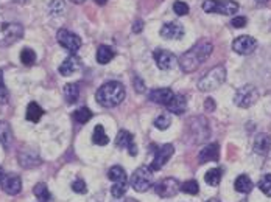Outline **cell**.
Listing matches in <instances>:
<instances>
[{"instance_id": "cell-1", "label": "cell", "mask_w": 271, "mask_h": 202, "mask_svg": "<svg viewBox=\"0 0 271 202\" xmlns=\"http://www.w3.org/2000/svg\"><path fill=\"white\" fill-rule=\"evenodd\" d=\"M212 51H213L212 42L207 41V39H203V41L196 42L192 49L187 50L184 54H181L178 59V64H179L182 72L192 73L203 64L204 61H207V58L211 56Z\"/></svg>"}, {"instance_id": "cell-2", "label": "cell", "mask_w": 271, "mask_h": 202, "mask_svg": "<svg viewBox=\"0 0 271 202\" xmlns=\"http://www.w3.org/2000/svg\"><path fill=\"white\" fill-rule=\"evenodd\" d=\"M126 97V92L122 83L118 81H109L105 83L95 93L98 104L103 107H116L122 103Z\"/></svg>"}, {"instance_id": "cell-3", "label": "cell", "mask_w": 271, "mask_h": 202, "mask_svg": "<svg viewBox=\"0 0 271 202\" xmlns=\"http://www.w3.org/2000/svg\"><path fill=\"white\" fill-rule=\"evenodd\" d=\"M226 81V68L225 66H217L211 68L200 81H198V89L203 92H209L218 89L220 85Z\"/></svg>"}, {"instance_id": "cell-4", "label": "cell", "mask_w": 271, "mask_h": 202, "mask_svg": "<svg viewBox=\"0 0 271 202\" xmlns=\"http://www.w3.org/2000/svg\"><path fill=\"white\" fill-rule=\"evenodd\" d=\"M23 36V27L19 22H0V47L18 42Z\"/></svg>"}, {"instance_id": "cell-5", "label": "cell", "mask_w": 271, "mask_h": 202, "mask_svg": "<svg viewBox=\"0 0 271 202\" xmlns=\"http://www.w3.org/2000/svg\"><path fill=\"white\" fill-rule=\"evenodd\" d=\"M238 3L234 0H204L203 10L206 13H217L223 16H234L238 11Z\"/></svg>"}, {"instance_id": "cell-6", "label": "cell", "mask_w": 271, "mask_h": 202, "mask_svg": "<svg viewBox=\"0 0 271 202\" xmlns=\"http://www.w3.org/2000/svg\"><path fill=\"white\" fill-rule=\"evenodd\" d=\"M153 181H155L153 169L148 168V167H140L133 173L130 184L136 191L143 193V191H147L151 185H153Z\"/></svg>"}, {"instance_id": "cell-7", "label": "cell", "mask_w": 271, "mask_h": 202, "mask_svg": "<svg viewBox=\"0 0 271 202\" xmlns=\"http://www.w3.org/2000/svg\"><path fill=\"white\" fill-rule=\"evenodd\" d=\"M257 100H259V90L256 89V85H252V84L242 85L240 89H237L235 95H234V103L242 109L251 107Z\"/></svg>"}, {"instance_id": "cell-8", "label": "cell", "mask_w": 271, "mask_h": 202, "mask_svg": "<svg viewBox=\"0 0 271 202\" xmlns=\"http://www.w3.org/2000/svg\"><path fill=\"white\" fill-rule=\"evenodd\" d=\"M57 39H58V44L61 47H64V49L70 53H75L79 47H81V39H79V36L72 33V31H69L66 28L58 30Z\"/></svg>"}, {"instance_id": "cell-9", "label": "cell", "mask_w": 271, "mask_h": 202, "mask_svg": "<svg viewBox=\"0 0 271 202\" xmlns=\"http://www.w3.org/2000/svg\"><path fill=\"white\" fill-rule=\"evenodd\" d=\"M179 190H181V185L176 179H173V177H167L159 184H156L155 186L156 194L161 198H173V196H176Z\"/></svg>"}, {"instance_id": "cell-10", "label": "cell", "mask_w": 271, "mask_h": 202, "mask_svg": "<svg viewBox=\"0 0 271 202\" xmlns=\"http://www.w3.org/2000/svg\"><path fill=\"white\" fill-rule=\"evenodd\" d=\"M173 152H174V146H173L172 143H165V145H162V146L156 151L155 159H153V162H151L150 168L153 169V171L161 169V168L165 165V163L170 160V157L173 155Z\"/></svg>"}, {"instance_id": "cell-11", "label": "cell", "mask_w": 271, "mask_h": 202, "mask_svg": "<svg viewBox=\"0 0 271 202\" xmlns=\"http://www.w3.org/2000/svg\"><path fill=\"white\" fill-rule=\"evenodd\" d=\"M256 47H257L256 39H254L252 36H248V34L238 36L232 42V50L238 54H251L254 50H256Z\"/></svg>"}, {"instance_id": "cell-12", "label": "cell", "mask_w": 271, "mask_h": 202, "mask_svg": "<svg viewBox=\"0 0 271 202\" xmlns=\"http://www.w3.org/2000/svg\"><path fill=\"white\" fill-rule=\"evenodd\" d=\"M153 56H155L157 67L161 70H170V68H173L174 66H176V56H174L172 51L157 49Z\"/></svg>"}, {"instance_id": "cell-13", "label": "cell", "mask_w": 271, "mask_h": 202, "mask_svg": "<svg viewBox=\"0 0 271 202\" xmlns=\"http://www.w3.org/2000/svg\"><path fill=\"white\" fill-rule=\"evenodd\" d=\"M116 145H117V148H125V150H128V152L131 154V155H136L137 154V146L134 145V137H133V134L131 132H128V131H118V134H117V137H116Z\"/></svg>"}, {"instance_id": "cell-14", "label": "cell", "mask_w": 271, "mask_h": 202, "mask_svg": "<svg viewBox=\"0 0 271 202\" xmlns=\"http://www.w3.org/2000/svg\"><path fill=\"white\" fill-rule=\"evenodd\" d=\"M174 97L173 90H170L169 87H161V89H153L148 93V98L150 101H153L156 104H162L167 106L170 103V100Z\"/></svg>"}, {"instance_id": "cell-15", "label": "cell", "mask_w": 271, "mask_h": 202, "mask_svg": "<svg viewBox=\"0 0 271 202\" xmlns=\"http://www.w3.org/2000/svg\"><path fill=\"white\" fill-rule=\"evenodd\" d=\"M161 36L164 39H173V41H176V39H181L184 36V28L178 22H169L161 28Z\"/></svg>"}, {"instance_id": "cell-16", "label": "cell", "mask_w": 271, "mask_h": 202, "mask_svg": "<svg viewBox=\"0 0 271 202\" xmlns=\"http://www.w3.org/2000/svg\"><path fill=\"white\" fill-rule=\"evenodd\" d=\"M79 67H81V61H79L75 54H70V56L66 58L64 62L59 66V73L62 76H70V75L77 73Z\"/></svg>"}, {"instance_id": "cell-17", "label": "cell", "mask_w": 271, "mask_h": 202, "mask_svg": "<svg viewBox=\"0 0 271 202\" xmlns=\"http://www.w3.org/2000/svg\"><path fill=\"white\" fill-rule=\"evenodd\" d=\"M220 157V146L217 143H211L206 148H203V151H200L198 155V162L206 163V162H217Z\"/></svg>"}, {"instance_id": "cell-18", "label": "cell", "mask_w": 271, "mask_h": 202, "mask_svg": "<svg viewBox=\"0 0 271 202\" xmlns=\"http://www.w3.org/2000/svg\"><path fill=\"white\" fill-rule=\"evenodd\" d=\"M2 186H3V191L6 194H11V196H14V194H19L20 190H22V181L19 176L16 174H10L5 177V181L2 182Z\"/></svg>"}, {"instance_id": "cell-19", "label": "cell", "mask_w": 271, "mask_h": 202, "mask_svg": "<svg viewBox=\"0 0 271 202\" xmlns=\"http://www.w3.org/2000/svg\"><path fill=\"white\" fill-rule=\"evenodd\" d=\"M165 107H167V111L174 114V115H182L186 112V109H187V100H186L184 95L178 93V95H174L170 100V103L167 104Z\"/></svg>"}, {"instance_id": "cell-20", "label": "cell", "mask_w": 271, "mask_h": 202, "mask_svg": "<svg viewBox=\"0 0 271 202\" xmlns=\"http://www.w3.org/2000/svg\"><path fill=\"white\" fill-rule=\"evenodd\" d=\"M271 150V137L268 134H259L254 140V151L257 154L267 155Z\"/></svg>"}, {"instance_id": "cell-21", "label": "cell", "mask_w": 271, "mask_h": 202, "mask_svg": "<svg viewBox=\"0 0 271 202\" xmlns=\"http://www.w3.org/2000/svg\"><path fill=\"white\" fill-rule=\"evenodd\" d=\"M18 159H19L20 165L25 167V168L36 167V165H39V162H41L38 157L36 151H20L19 155H18Z\"/></svg>"}, {"instance_id": "cell-22", "label": "cell", "mask_w": 271, "mask_h": 202, "mask_svg": "<svg viewBox=\"0 0 271 202\" xmlns=\"http://www.w3.org/2000/svg\"><path fill=\"white\" fill-rule=\"evenodd\" d=\"M11 142H13V132L10 124H8V121H0V143H2L5 150H8Z\"/></svg>"}, {"instance_id": "cell-23", "label": "cell", "mask_w": 271, "mask_h": 202, "mask_svg": "<svg viewBox=\"0 0 271 202\" xmlns=\"http://www.w3.org/2000/svg\"><path fill=\"white\" fill-rule=\"evenodd\" d=\"M42 115H44V109L38 103H35V101H31L27 107V120L31 123H38L42 118Z\"/></svg>"}, {"instance_id": "cell-24", "label": "cell", "mask_w": 271, "mask_h": 202, "mask_svg": "<svg viewBox=\"0 0 271 202\" xmlns=\"http://www.w3.org/2000/svg\"><path fill=\"white\" fill-rule=\"evenodd\" d=\"M234 188L238 191V193H250L252 190V181L251 179L246 176V174H240L237 179H235V182H234Z\"/></svg>"}, {"instance_id": "cell-25", "label": "cell", "mask_w": 271, "mask_h": 202, "mask_svg": "<svg viewBox=\"0 0 271 202\" xmlns=\"http://www.w3.org/2000/svg\"><path fill=\"white\" fill-rule=\"evenodd\" d=\"M108 177L111 179V181H114V184H123V185H126V182H128L125 169L122 167H118V165L113 167V168L108 171Z\"/></svg>"}, {"instance_id": "cell-26", "label": "cell", "mask_w": 271, "mask_h": 202, "mask_svg": "<svg viewBox=\"0 0 271 202\" xmlns=\"http://www.w3.org/2000/svg\"><path fill=\"white\" fill-rule=\"evenodd\" d=\"M114 56H116V53H114L113 49H111V47H108V45H100L98 47V50H97V61H98V64L105 66Z\"/></svg>"}, {"instance_id": "cell-27", "label": "cell", "mask_w": 271, "mask_h": 202, "mask_svg": "<svg viewBox=\"0 0 271 202\" xmlns=\"http://www.w3.org/2000/svg\"><path fill=\"white\" fill-rule=\"evenodd\" d=\"M92 142L98 146H105L109 143V138L105 132V128L101 126V124H97V126L94 128V134H92Z\"/></svg>"}, {"instance_id": "cell-28", "label": "cell", "mask_w": 271, "mask_h": 202, "mask_svg": "<svg viewBox=\"0 0 271 202\" xmlns=\"http://www.w3.org/2000/svg\"><path fill=\"white\" fill-rule=\"evenodd\" d=\"M79 97V85L78 84H66L64 85V98L69 104H74Z\"/></svg>"}, {"instance_id": "cell-29", "label": "cell", "mask_w": 271, "mask_h": 202, "mask_svg": "<svg viewBox=\"0 0 271 202\" xmlns=\"http://www.w3.org/2000/svg\"><path fill=\"white\" fill-rule=\"evenodd\" d=\"M33 193H35V196L38 198V201H41V202H50L52 201V194H50L49 188H47V185L42 184V182H39V184L35 185Z\"/></svg>"}, {"instance_id": "cell-30", "label": "cell", "mask_w": 271, "mask_h": 202, "mask_svg": "<svg viewBox=\"0 0 271 202\" xmlns=\"http://www.w3.org/2000/svg\"><path fill=\"white\" fill-rule=\"evenodd\" d=\"M221 176H223V171L221 168H212L206 173L204 176V181L207 185H212V186H217L221 181Z\"/></svg>"}, {"instance_id": "cell-31", "label": "cell", "mask_w": 271, "mask_h": 202, "mask_svg": "<svg viewBox=\"0 0 271 202\" xmlns=\"http://www.w3.org/2000/svg\"><path fill=\"white\" fill-rule=\"evenodd\" d=\"M74 118H75V121L81 123V124L87 123V121H89V120L92 118V112H91V109H87V107L78 109V111L74 114Z\"/></svg>"}, {"instance_id": "cell-32", "label": "cell", "mask_w": 271, "mask_h": 202, "mask_svg": "<svg viewBox=\"0 0 271 202\" xmlns=\"http://www.w3.org/2000/svg\"><path fill=\"white\" fill-rule=\"evenodd\" d=\"M20 61L23 66H33L36 61V53L31 49H23L20 51Z\"/></svg>"}, {"instance_id": "cell-33", "label": "cell", "mask_w": 271, "mask_h": 202, "mask_svg": "<svg viewBox=\"0 0 271 202\" xmlns=\"http://www.w3.org/2000/svg\"><path fill=\"white\" fill-rule=\"evenodd\" d=\"M181 191L187 194H198L200 193V185L196 181H187L181 185Z\"/></svg>"}, {"instance_id": "cell-34", "label": "cell", "mask_w": 271, "mask_h": 202, "mask_svg": "<svg viewBox=\"0 0 271 202\" xmlns=\"http://www.w3.org/2000/svg\"><path fill=\"white\" fill-rule=\"evenodd\" d=\"M259 188L262 193L271 198V174L262 176V179L259 181Z\"/></svg>"}, {"instance_id": "cell-35", "label": "cell", "mask_w": 271, "mask_h": 202, "mask_svg": "<svg viewBox=\"0 0 271 202\" xmlns=\"http://www.w3.org/2000/svg\"><path fill=\"white\" fill-rule=\"evenodd\" d=\"M8 100H10V93H8V89L3 81V72L0 70V104H6Z\"/></svg>"}, {"instance_id": "cell-36", "label": "cell", "mask_w": 271, "mask_h": 202, "mask_svg": "<svg viewBox=\"0 0 271 202\" xmlns=\"http://www.w3.org/2000/svg\"><path fill=\"white\" fill-rule=\"evenodd\" d=\"M155 126L161 131H165L167 128L170 126V117L169 115H159L157 118L155 120Z\"/></svg>"}, {"instance_id": "cell-37", "label": "cell", "mask_w": 271, "mask_h": 202, "mask_svg": "<svg viewBox=\"0 0 271 202\" xmlns=\"http://www.w3.org/2000/svg\"><path fill=\"white\" fill-rule=\"evenodd\" d=\"M49 11L53 16L62 14V11H64V2H62V0H53V2L50 3V6H49Z\"/></svg>"}, {"instance_id": "cell-38", "label": "cell", "mask_w": 271, "mask_h": 202, "mask_svg": "<svg viewBox=\"0 0 271 202\" xmlns=\"http://www.w3.org/2000/svg\"><path fill=\"white\" fill-rule=\"evenodd\" d=\"M173 11L176 13L178 16H186V14H189V5L186 2L178 0V2L173 3Z\"/></svg>"}, {"instance_id": "cell-39", "label": "cell", "mask_w": 271, "mask_h": 202, "mask_svg": "<svg viewBox=\"0 0 271 202\" xmlns=\"http://www.w3.org/2000/svg\"><path fill=\"white\" fill-rule=\"evenodd\" d=\"M72 190H74L75 193H78V194H84L87 191V185H86V182L83 181V179H77V181L72 184Z\"/></svg>"}, {"instance_id": "cell-40", "label": "cell", "mask_w": 271, "mask_h": 202, "mask_svg": "<svg viewBox=\"0 0 271 202\" xmlns=\"http://www.w3.org/2000/svg\"><path fill=\"white\" fill-rule=\"evenodd\" d=\"M125 191H126V185H123V184H114L113 188H111V194H113L116 199L122 198Z\"/></svg>"}, {"instance_id": "cell-41", "label": "cell", "mask_w": 271, "mask_h": 202, "mask_svg": "<svg viewBox=\"0 0 271 202\" xmlns=\"http://www.w3.org/2000/svg\"><path fill=\"white\" fill-rule=\"evenodd\" d=\"M246 17L245 16H235V17L231 20V25H232L234 28H243V27H246Z\"/></svg>"}, {"instance_id": "cell-42", "label": "cell", "mask_w": 271, "mask_h": 202, "mask_svg": "<svg viewBox=\"0 0 271 202\" xmlns=\"http://www.w3.org/2000/svg\"><path fill=\"white\" fill-rule=\"evenodd\" d=\"M133 84H134V87L137 89V92H139V93H142L143 90H145V84H143V81L140 80V78H139L137 75H134Z\"/></svg>"}, {"instance_id": "cell-43", "label": "cell", "mask_w": 271, "mask_h": 202, "mask_svg": "<svg viewBox=\"0 0 271 202\" xmlns=\"http://www.w3.org/2000/svg\"><path fill=\"white\" fill-rule=\"evenodd\" d=\"M204 109L207 112H212V111H215V101H213V98H206V101H204Z\"/></svg>"}, {"instance_id": "cell-44", "label": "cell", "mask_w": 271, "mask_h": 202, "mask_svg": "<svg viewBox=\"0 0 271 202\" xmlns=\"http://www.w3.org/2000/svg\"><path fill=\"white\" fill-rule=\"evenodd\" d=\"M142 30H143V22L142 20H136L134 25H133V31H134V33H140Z\"/></svg>"}, {"instance_id": "cell-45", "label": "cell", "mask_w": 271, "mask_h": 202, "mask_svg": "<svg viewBox=\"0 0 271 202\" xmlns=\"http://www.w3.org/2000/svg\"><path fill=\"white\" fill-rule=\"evenodd\" d=\"M5 177H6V176H5V171H3L2 168H0V184H2V182L5 181Z\"/></svg>"}, {"instance_id": "cell-46", "label": "cell", "mask_w": 271, "mask_h": 202, "mask_svg": "<svg viewBox=\"0 0 271 202\" xmlns=\"http://www.w3.org/2000/svg\"><path fill=\"white\" fill-rule=\"evenodd\" d=\"M95 2H97L98 5H101V6H103V5H106L108 0H95Z\"/></svg>"}, {"instance_id": "cell-47", "label": "cell", "mask_w": 271, "mask_h": 202, "mask_svg": "<svg viewBox=\"0 0 271 202\" xmlns=\"http://www.w3.org/2000/svg\"><path fill=\"white\" fill-rule=\"evenodd\" d=\"M72 2L74 3H83V2H86V0H72Z\"/></svg>"}, {"instance_id": "cell-48", "label": "cell", "mask_w": 271, "mask_h": 202, "mask_svg": "<svg viewBox=\"0 0 271 202\" xmlns=\"http://www.w3.org/2000/svg\"><path fill=\"white\" fill-rule=\"evenodd\" d=\"M206 202H220L218 199H215V198H212V199H209V201H206Z\"/></svg>"}, {"instance_id": "cell-49", "label": "cell", "mask_w": 271, "mask_h": 202, "mask_svg": "<svg viewBox=\"0 0 271 202\" xmlns=\"http://www.w3.org/2000/svg\"><path fill=\"white\" fill-rule=\"evenodd\" d=\"M16 2H18V3H27L28 0H16Z\"/></svg>"}, {"instance_id": "cell-50", "label": "cell", "mask_w": 271, "mask_h": 202, "mask_svg": "<svg viewBox=\"0 0 271 202\" xmlns=\"http://www.w3.org/2000/svg\"><path fill=\"white\" fill-rule=\"evenodd\" d=\"M256 2H257V3H267L268 0H256Z\"/></svg>"}]
</instances>
